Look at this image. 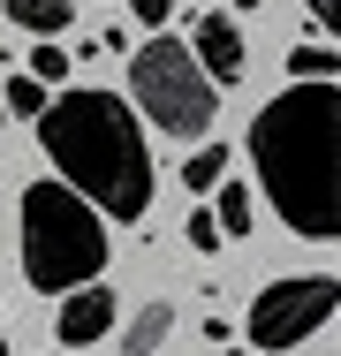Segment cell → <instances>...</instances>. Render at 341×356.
Returning a JSON list of instances; mask_svg holds the SVG:
<instances>
[{"label": "cell", "instance_id": "6da1fadb", "mask_svg": "<svg viewBox=\"0 0 341 356\" xmlns=\"http://www.w3.org/2000/svg\"><path fill=\"white\" fill-rule=\"evenodd\" d=\"M258 190L303 243H341V83H288L251 114Z\"/></svg>", "mask_w": 341, "mask_h": 356}, {"label": "cell", "instance_id": "7a4b0ae2", "mask_svg": "<svg viewBox=\"0 0 341 356\" xmlns=\"http://www.w3.org/2000/svg\"><path fill=\"white\" fill-rule=\"evenodd\" d=\"M38 144L54 159L76 197H91L106 220H144L152 213V144H144V122L122 91H54L46 122H38Z\"/></svg>", "mask_w": 341, "mask_h": 356}, {"label": "cell", "instance_id": "3957f363", "mask_svg": "<svg viewBox=\"0 0 341 356\" xmlns=\"http://www.w3.org/2000/svg\"><path fill=\"white\" fill-rule=\"evenodd\" d=\"M15 258L38 296H76L106 273V213L91 197H76L68 182H23Z\"/></svg>", "mask_w": 341, "mask_h": 356}, {"label": "cell", "instance_id": "277c9868", "mask_svg": "<svg viewBox=\"0 0 341 356\" xmlns=\"http://www.w3.org/2000/svg\"><path fill=\"white\" fill-rule=\"evenodd\" d=\"M129 91L152 114V129H167V137H205L220 122V83L205 76V61L182 38H144L129 54Z\"/></svg>", "mask_w": 341, "mask_h": 356}, {"label": "cell", "instance_id": "5b68a950", "mask_svg": "<svg viewBox=\"0 0 341 356\" xmlns=\"http://www.w3.org/2000/svg\"><path fill=\"white\" fill-rule=\"evenodd\" d=\"M326 318H341V281L334 273H288V281H266L243 311V341L258 356H280L296 341H311Z\"/></svg>", "mask_w": 341, "mask_h": 356}, {"label": "cell", "instance_id": "8992f818", "mask_svg": "<svg viewBox=\"0 0 341 356\" xmlns=\"http://www.w3.org/2000/svg\"><path fill=\"white\" fill-rule=\"evenodd\" d=\"M190 54L205 61V76L228 91V83H243V23L228 15V8H198V23H190Z\"/></svg>", "mask_w": 341, "mask_h": 356}, {"label": "cell", "instance_id": "52a82bcc", "mask_svg": "<svg viewBox=\"0 0 341 356\" xmlns=\"http://www.w3.org/2000/svg\"><path fill=\"white\" fill-rule=\"evenodd\" d=\"M114 288L106 281H91V288H76V296H61V311H54V341L61 349H91V341H106L114 334Z\"/></svg>", "mask_w": 341, "mask_h": 356}, {"label": "cell", "instance_id": "ba28073f", "mask_svg": "<svg viewBox=\"0 0 341 356\" xmlns=\"http://www.w3.org/2000/svg\"><path fill=\"white\" fill-rule=\"evenodd\" d=\"M0 15H8L23 38H61L68 23H76V8H68V0H0Z\"/></svg>", "mask_w": 341, "mask_h": 356}, {"label": "cell", "instance_id": "9c48e42d", "mask_svg": "<svg viewBox=\"0 0 341 356\" xmlns=\"http://www.w3.org/2000/svg\"><path fill=\"white\" fill-rule=\"evenodd\" d=\"M167 334H175V303H144L129 318V334H122V356H152Z\"/></svg>", "mask_w": 341, "mask_h": 356}, {"label": "cell", "instance_id": "30bf717a", "mask_svg": "<svg viewBox=\"0 0 341 356\" xmlns=\"http://www.w3.org/2000/svg\"><path fill=\"white\" fill-rule=\"evenodd\" d=\"M212 213H220L228 243H235V235H251V220H258V190H251V182H220V190H212Z\"/></svg>", "mask_w": 341, "mask_h": 356}, {"label": "cell", "instance_id": "8fae6325", "mask_svg": "<svg viewBox=\"0 0 341 356\" xmlns=\"http://www.w3.org/2000/svg\"><path fill=\"white\" fill-rule=\"evenodd\" d=\"M0 106H8L15 122H46V106H54V91H46V83H38L31 69H15V76H8V99H0Z\"/></svg>", "mask_w": 341, "mask_h": 356}, {"label": "cell", "instance_id": "7c38bea8", "mask_svg": "<svg viewBox=\"0 0 341 356\" xmlns=\"http://www.w3.org/2000/svg\"><path fill=\"white\" fill-rule=\"evenodd\" d=\"M220 182H228V144H212L205 137V152H190V159H182V190H220Z\"/></svg>", "mask_w": 341, "mask_h": 356}, {"label": "cell", "instance_id": "4fadbf2b", "mask_svg": "<svg viewBox=\"0 0 341 356\" xmlns=\"http://www.w3.org/2000/svg\"><path fill=\"white\" fill-rule=\"evenodd\" d=\"M334 69H341L334 46H288V76L296 83H334Z\"/></svg>", "mask_w": 341, "mask_h": 356}, {"label": "cell", "instance_id": "5bb4252c", "mask_svg": "<svg viewBox=\"0 0 341 356\" xmlns=\"http://www.w3.org/2000/svg\"><path fill=\"white\" fill-rule=\"evenodd\" d=\"M68 69H76V61L61 54V38H38V46H31V76H38L46 91H68Z\"/></svg>", "mask_w": 341, "mask_h": 356}, {"label": "cell", "instance_id": "9a60e30c", "mask_svg": "<svg viewBox=\"0 0 341 356\" xmlns=\"http://www.w3.org/2000/svg\"><path fill=\"white\" fill-rule=\"evenodd\" d=\"M182 235H190V250H220V243H228V227H220V213H212V205H190V220H182Z\"/></svg>", "mask_w": 341, "mask_h": 356}, {"label": "cell", "instance_id": "2e32d148", "mask_svg": "<svg viewBox=\"0 0 341 356\" xmlns=\"http://www.w3.org/2000/svg\"><path fill=\"white\" fill-rule=\"evenodd\" d=\"M129 15H136V23H144V31H159V23L175 15V0H129Z\"/></svg>", "mask_w": 341, "mask_h": 356}, {"label": "cell", "instance_id": "e0dca14e", "mask_svg": "<svg viewBox=\"0 0 341 356\" xmlns=\"http://www.w3.org/2000/svg\"><path fill=\"white\" fill-rule=\"evenodd\" d=\"M303 15H311V23H326V31L341 38V0H303Z\"/></svg>", "mask_w": 341, "mask_h": 356}, {"label": "cell", "instance_id": "ac0fdd59", "mask_svg": "<svg viewBox=\"0 0 341 356\" xmlns=\"http://www.w3.org/2000/svg\"><path fill=\"white\" fill-rule=\"evenodd\" d=\"M235 8H258V0H235Z\"/></svg>", "mask_w": 341, "mask_h": 356}, {"label": "cell", "instance_id": "d6986e66", "mask_svg": "<svg viewBox=\"0 0 341 356\" xmlns=\"http://www.w3.org/2000/svg\"><path fill=\"white\" fill-rule=\"evenodd\" d=\"M228 356H251V349H228Z\"/></svg>", "mask_w": 341, "mask_h": 356}, {"label": "cell", "instance_id": "ffe728a7", "mask_svg": "<svg viewBox=\"0 0 341 356\" xmlns=\"http://www.w3.org/2000/svg\"><path fill=\"white\" fill-rule=\"evenodd\" d=\"M0 356H8V349H0Z\"/></svg>", "mask_w": 341, "mask_h": 356}]
</instances>
